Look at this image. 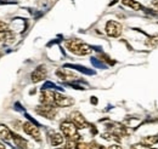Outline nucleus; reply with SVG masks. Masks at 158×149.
Here are the masks:
<instances>
[{"label": "nucleus", "instance_id": "1", "mask_svg": "<svg viewBox=\"0 0 158 149\" xmlns=\"http://www.w3.org/2000/svg\"><path fill=\"white\" fill-rule=\"evenodd\" d=\"M64 45H66V47L68 49L69 52H72V54H74V55H78V56H86V55L91 54V51H93V49H91L88 44L83 42V41L79 40V39H71V40H67V41L64 42Z\"/></svg>", "mask_w": 158, "mask_h": 149}, {"label": "nucleus", "instance_id": "2", "mask_svg": "<svg viewBox=\"0 0 158 149\" xmlns=\"http://www.w3.org/2000/svg\"><path fill=\"white\" fill-rule=\"evenodd\" d=\"M60 130H61L62 135L67 139H72V141H77V142L80 139V135L78 133V127L71 120H67V121L61 123Z\"/></svg>", "mask_w": 158, "mask_h": 149}, {"label": "nucleus", "instance_id": "3", "mask_svg": "<svg viewBox=\"0 0 158 149\" xmlns=\"http://www.w3.org/2000/svg\"><path fill=\"white\" fill-rule=\"evenodd\" d=\"M105 29L107 35L111 38H118L122 34V26L116 21H108Z\"/></svg>", "mask_w": 158, "mask_h": 149}, {"label": "nucleus", "instance_id": "4", "mask_svg": "<svg viewBox=\"0 0 158 149\" xmlns=\"http://www.w3.org/2000/svg\"><path fill=\"white\" fill-rule=\"evenodd\" d=\"M54 104L56 107H62V108H66V107H71L74 104V99L72 97H68V96H64L62 93L55 92V102Z\"/></svg>", "mask_w": 158, "mask_h": 149}, {"label": "nucleus", "instance_id": "5", "mask_svg": "<svg viewBox=\"0 0 158 149\" xmlns=\"http://www.w3.org/2000/svg\"><path fill=\"white\" fill-rule=\"evenodd\" d=\"M35 112L38 113L39 115L46 118V119H54L57 111L55 109V107L52 106H46V104H41L39 107L35 108Z\"/></svg>", "mask_w": 158, "mask_h": 149}, {"label": "nucleus", "instance_id": "6", "mask_svg": "<svg viewBox=\"0 0 158 149\" xmlns=\"http://www.w3.org/2000/svg\"><path fill=\"white\" fill-rule=\"evenodd\" d=\"M23 131L29 135L31 137H33L35 141H40L41 139V135H40V131L38 129V126H35L33 123H29V121H26L23 124Z\"/></svg>", "mask_w": 158, "mask_h": 149}, {"label": "nucleus", "instance_id": "7", "mask_svg": "<svg viewBox=\"0 0 158 149\" xmlns=\"http://www.w3.org/2000/svg\"><path fill=\"white\" fill-rule=\"evenodd\" d=\"M48 75V70H46V67L45 66H39L38 68H35L32 74H31V80L32 83H39V81H43Z\"/></svg>", "mask_w": 158, "mask_h": 149}, {"label": "nucleus", "instance_id": "8", "mask_svg": "<svg viewBox=\"0 0 158 149\" xmlns=\"http://www.w3.org/2000/svg\"><path fill=\"white\" fill-rule=\"evenodd\" d=\"M39 101L41 104H46V106H55V92L51 90H41Z\"/></svg>", "mask_w": 158, "mask_h": 149}, {"label": "nucleus", "instance_id": "9", "mask_svg": "<svg viewBox=\"0 0 158 149\" xmlns=\"http://www.w3.org/2000/svg\"><path fill=\"white\" fill-rule=\"evenodd\" d=\"M71 121L78 127V129H85L89 126V124L86 123L85 118L83 116V114L79 112H73L71 114Z\"/></svg>", "mask_w": 158, "mask_h": 149}, {"label": "nucleus", "instance_id": "10", "mask_svg": "<svg viewBox=\"0 0 158 149\" xmlns=\"http://www.w3.org/2000/svg\"><path fill=\"white\" fill-rule=\"evenodd\" d=\"M56 75L59 76L61 80H73V79L77 78V75L74 74V73H72V72H69L67 69H63V68L57 69L56 70Z\"/></svg>", "mask_w": 158, "mask_h": 149}, {"label": "nucleus", "instance_id": "11", "mask_svg": "<svg viewBox=\"0 0 158 149\" xmlns=\"http://www.w3.org/2000/svg\"><path fill=\"white\" fill-rule=\"evenodd\" d=\"M12 141H14V143L19 147L20 149H28V142L23 138V137H21L20 135H16V133H12Z\"/></svg>", "mask_w": 158, "mask_h": 149}, {"label": "nucleus", "instance_id": "12", "mask_svg": "<svg viewBox=\"0 0 158 149\" xmlns=\"http://www.w3.org/2000/svg\"><path fill=\"white\" fill-rule=\"evenodd\" d=\"M63 142H64V136L62 133L52 132L50 135V143H51V146H60Z\"/></svg>", "mask_w": 158, "mask_h": 149}, {"label": "nucleus", "instance_id": "13", "mask_svg": "<svg viewBox=\"0 0 158 149\" xmlns=\"http://www.w3.org/2000/svg\"><path fill=\"white\" fill-rule=\"evenodd\" d=\"M122 4L124 5V6H128V7H130L131 10H134V11H140L141 9H142V5L136 1V0H122Z\"/></svg>", "mask_w": 158, "mask_h": 149}, {"label": "nucleus", "instance_id": "14", "mask_svg": "<svg viewBox=\"0 0 158 149\" xmlns=\"http://www.w3.org/2000/svg\"><path fill=\"white\" fill-rule=\"evenodd\" d=\"M12 137V132L10 131V129L6 125L0 124V138L4 141H9Z\"/></svg>", "mask_w": 158, "mask_h": 149}, {"label": "nucleus", "instance_id": "15", "mask_svg": "<svg viewBox=\"0 0 158 149\" xmlns=\"http://www.w3.org/2000/svg\"><path fill=\"white\" fill-rule=\"evenodd\" d=\"M141 143L147 146V147H152L155 144L158 143V135H155V136H146L141 139Z\"/></svg>", "mask_w": 158, "mask_h": 149}, {"label": "nucleus", "instance_id": "16", "mask_svg": "<svg viewBox=\"0 0 158 149\" xmlns=\"http://www.w3.org/2000/svg\"><path fill=\"white\" fill-rule=\"evenodd\" d=\"M146 46L150 47V49H153L158 46V35H153V37H150L147 40H146Z\"/></svg>", "mask_w": 158, "mask_h": 149}, {"label": "nucleus", "instance_id": "17", "mask_svg": "<svg viewBox=\"0 0 158 149\" xmlns=\"http://www.w3.org/2000/svg\"><path fill=\"white\" fill-rule=\"evenodd\" d=\"M101 137H102L103 139H106V141H110V142H111V141H119V136L114 135V133H112V132H110V131L102 133Z\"/></svg>", "mask_w": 158, "mask_h": 149}, {"label": "nucleus", "instance_id": "18", "mask_svg": "<svg viewBox=\"0 0 158 149\" xmlns=\"http://www.w3.org/2000/svg\"><path fill=\"white\" fill-rule=\"evenodd\" d=\"M63 149H78V142H77V141H72V139H68Z\"/></svg>", "mask_w": 158, "mask_h": 149}, {"label": "nucleus", "instance_id": "19", "mask_svg": "<svg viewBox=\"0 0 158 149\" xmlns=\"http://www.w3.org/2000/svg\"><path fill=\"white\" fill-rule=\"evenodd\" d=\"M5 41H7V42H14L15 41V34L12 33V32H6V38H5Z\"/></svg>", "mask_w": 158, "mask_h": 149}, {"label": "nucleus", "instance_id": "20", "mask_svg": "<svg viewBox=\"0 0 158 149\" xmlns=\"http://www.w3.org/2000/svg\"><path fill=\"white\" fill-rule=\"evenodd\" d=\"M9 30V26L7 23H5L4 21L0 19V32H7Z\"/></svg>", "mask_w": 158, "mask_h": 149}, {"label": "nucleus", "instance_id": "21", "mask_svg": "<svg viewBox=\"0 0 158 149\" xmlns=\"http://www.w3.org/2000/svg\"><path fill=\"white\" fill-rule=\"evenodd\" d=\"M78 149H90V144L83 143V142H78Z\"/></svg>", "mask_w": 158, "mask_h": 149}, {"label": "nucleus", "instance_id": "22", "mask_svg": "<svg viewBox=\"0 0 158 149\" xmlns=\"http://www.w3.org/2000/svg\"><path fill=\"white\" fill-rule=\"evenodd\" d=\"M5 38H6V32H0V42L5 41Z\"/></svg>", "mask_w": 158, "mask_h": 149}, {"label": "nucleus", "instance_id": "23", "mask_svg": "<svg viewBox=\"0 0 158 149\" xmlns=\"http://www.w3.org/2000/svg\"><path fill=\"white\" fill-rule=\"evenodd\" d=\"M108 149H122V147L119 144H112V146L108 147Z\"/></svg>", "mask_w": 158, "mask_h": 149}, {"label": "nucleus", "instance_id": "24", "mask_svg": "<svg viewBox=\"0 0 158 149\" xmlns=\"http://www.w3.org/2000/svg\"><path fill=\"white\" fill-rule=\"evenodd\" d=\"M100 149H108V148H106V147H103V146H100Z\"/></svg>", "mask_w": 158, "mask_h": 149}, {"label": "nucleus", "instance_id": "25", "mask_svg": "<svg viewBox=\"0 0 158 149\" xmlns=\"http://www.w3.org/2000/svg\"><path fill=\"white\" fill-rule=\"evenodd\" d=\"M0 149H5V147H4V146H2L1 143H0Z\"/></svg>", "mask_w": 158, "mask_h": 149}]
</instances>
